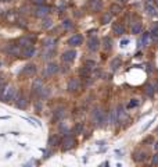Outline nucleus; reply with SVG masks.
<instances>
[{"label":"nucleus","instance_id":"obj_17","mask_svg":"<svg viewBox=\"0 0 158 167\" xmlns=\"http://www.w3.org/2000/svg\"><path fill=\"white\" fill-rule=\"evenodd\" d=\"M53 116H54V120H61L64 116H65V109H64L63 106H60V107L54 109V113H53Z\"/></svg>","mask_w":158,"mask_h":167},{"label":"nucleus","instance_id":"obj_45","mask_svg":"<svg viewBox=\"0 0 158 167\" xmlns=\"http://www.w3.org/2000/svg\"><path fill=\"white\" fill-rule=\"evenodd\" d=\"M117 3H121V4H124V3H126L128 0H115Z\"/></svg>","mask_w":158,"mask_h":167},{"label":"nucleus","instance_id":"obj_13","mask_svg":"<svg viewBox=\"0 0 158 167\" xmlns=\"http://www.w3.org/2000/svg\"><path fill=\"white\" fill-rule=\"evenodd\" d=\"M43 87V80L42 78H35L33 82H32V92L35 95H38V92L40 91V88Z\"/></svg>","mask_w":158,"mask_h":167},{"label":"nucleus","instance_id":"obj_36","mask_svg":"<svg viewBox=\"0 0 158 167\" xmlns=\"http://www.w3.org/2000/svg\"><path fill=\"white\" fill-rule=\"evenodd\" d=\"M85 65L89 67L90 70H93V68H96V61H93V60H86V61H85Z\"/></svg>","mask_w":158,"mask_h":167},{"label":"nucleus","instance_id":"obj_1","mask_svg":"<svg viewBox=\"0 0 158 167\" xmlns=\"http://www.w3.org/2000/svg\"><path fill=\"white\" fill-rule=\"evenodd\" d=\"M16 97V88L10 84H3L0 87V100L3 102H10L14 100Z\"/></svg>","mask_w":158,"mask_h":167},{"label":"nucleus","instance_id":"obj_8","mask_svg":"<svg viewBox=\"0 0 158 167\" xmlns=\"http://www.w3.org/2000/svg\"><path fill=\"white\" fill-rule=\"evenodd\" d=\"M75 57H76V50H65L61 56V60L64 63H71L75 60Z\"/></svg>","mask_w":158,"mask_h":167},{"label":"nucleus","instance_id":"obj_21","mask_svg":"<svg viewBox=\"0 0 158 167\" xmlns=\"http://www.w3.org/2000/svg\"><path fill=\"white\" fill-rule=\"evenodd\" d=\"M103 46L105 50H111V48H112V39H111L110 36H104L103 38Z\"/></svg>","mask_w":158,"mask_h":167},{"label":"nucleus","instance_id":"obj_24","mask_svg":"<svg viewBox=\"0 0 158 167\" xmlns=\"http://www.w3.org/2000/svg\"><path fill=\"white\" fill-rule=\"evenodd\" d=\"M90 7L93 11H99L101 8V0H90Z\"/></svg>","mask_w":158,"mask_h":167},{"label":"nucleus","instance_id":"obj_46","mask_svg":"<svg viewBox=\"0 0 158 167\" xmlns=\"http://www.w3.org/2000/svg\"><path fill=\"white\" fill-rule=\"evenodd\" d=\"M154 148H155V149H157V151H158V141H157V142H155V145H154Z\"/></svg>","mask_w":158,"mask_h":167},{"label":"nucleus","instance_id":"obj_15","mask_svg":"<svg viewBox=\"0 0 158 167\" xmlns=\"http://www.w3.org/2000/svg\"><path fill=\"white\" fill-rule=\"evenodd\" d=\"M87 49L92 50V52H96L99 49V39L96 36H92L90 39L87 40Z\"/></svg>","mask_w":158,"mask_h":167},{"label":"nucleus","instance_id":"obj_16","mask_svg":"<svg viewBox=\"0 0 158 167\" xmlns=\"http://www.w3.org/2000/svg\"><path fill=\"white\" fill-rule=\"evenodd\" d=\"M36 53V50H35V48L33 46H28V48H25L21 50V56L22 57H25V59H28V57H32V56Z\"/></svg>","mask_w":158,"mask_h":167},{"label":"nucleus","instance_id":"obj_23","mask_svg":"<svg viewBox=\"0 0 158 167\" xmlns=\"http://www.w3.org/2000/svg\"><path fill=\"white\" fill-rule=\"evenodd\" d=\"M146 157H147V153H146V152L139 151L134 153V160H136V162H144Z\"/></svg>","mask_w":158,"mask_h":167},{"label":"nucleus","instance_id":"obj_42","mask_svg":"<svg viewBox=\"0 0 158 167\" xmlns=\"http://www.w3.org/2000/svg\"><path fill=\"white\" fill-rule=\"evenodd\" d=\"M32 3H35V4L40 6V4H43V3H45V0H32Z\"/></svg>","mask_w":158,"mask_h":167},{"label":"nucleus","instance_id":"obj_48","mask_svg":"<svg viewBox=\"0 0 158 167\" xmlns=\"http://www.w3.org/2000/svg\"><path fill=\"white\" fill-rule=\"evenodd\" d=\"M3 1H8V0H3Z\"/></svg>","mask_w":158,"mask_h":167},{"label":"nucleus","instance_id":"obj_7","mask_svg":"<svg viewBox=\"0 0 158 167\" xmlns=\"http://www.w3.org/2000/svg\"><path fill=\"white\" fill-rule=\"evenodd\" d=\"M67 89L70 91V92H76L80 89V81L79 78H71V80L68 81V84H67Z\"/></svg>","mask_w":158,"mask_h":167},{"label":"nucleus","instance_id":"obj_2","mask_svg":"<svg viewBox=\"0 0 158 167\" xmlns=\"http://www.w3.org/2000/svg\"><path fill=\"white\" fill-rule=\"evenodd\" d=\"M92 117H93V123L96 125H103L105 123V114L104 111L100 109V107H96L93 113H92Z\"/></svg>","mask_w":158,"mask_h":167},{"label":"nucleus","instance_id":"obj_20","mask_svg":"<svg viewBox=\"0 0 158 167\" xmlns=\"http://www.w3.org/2000/svg\"><path fill=\"white\" fill-rule=\"evenodd\" d=\"M117 117H118L119 123H122V121L126 120V114H125V111H124V107H122V106H118V109H117Z\"/></svg>","mask_w":158,"mask_h":167},{"label":"nucleus","instance_id":"obj_3","mask_svg":"<svg viewBox=\"0 0 158 167\" xmlns=\"http://www.w3.org/2000/svg\"><path fill=\"white\" fill-rule=\"evenodd\" d=\"M76 145V139L74 138L72 135H65L63 138V141H61V149H63V152L65 151H70V149H72L74 146Z\"/></svg>","mask_w":158,"mask_h":167},{"label":"nucleus","instance_id":"obj_44","mask_svg":"<svg viewBox=\"0 0 158 167\" xmlns=\"http://www.w3.org/2000/svg\"><path fill=\"white\" fill-rule=\"evenodd\" d=\"M157 31H158V24H155L153 27V32H157Z\"/></svg>","mask_w":158,"mask_h":167},{"label":"nucleus","instance_id":"obj_33","mask_svg":"<svg viewBox=\"0 0 158 167\" xmlns=\"http://www.w3.org/2000/svg\"><path fill=\"white\" fill-rule=\"evenodd\" d=\"M82 130H83V124H82V123H78V124L74 127V132H75V134H80Z\"/></svg>","mask_w":158,"mask_h":167},{"label":"nucleus","instance_id":"obj_4","mask_svg":"<svg viewBox=\"0 0 158 167\" xmlns=\"http://www.w3.org/2000/svg\"><path fill=\"white\" fill-rule=\"evenodd\" d=\"M60 71V67H58V64L55 63V61H50V63L45 67V71H43V75L45 77H50V75H54L57 72Z\"/></svg>","mask_w":158,"mask_h":167},{"label":"nucleus","instance_id":"obj_49","mask_svg":"<svg viewBox=\"0 0 158 167\" xmlns=\"http://www.w3.org/2000/svg\"><path fill=\"white\" fill-rule=\"evenodd\" d=\"M0 65H1V63H0Z\"/></svg>","mask_w":158,"mask_h":167},{"label":"nucleus","instance_id":"obj_14","mask_svg":"<svg viewBox=\"0 0 158 167\" xmlns=\"http://www.w3.org/2000/svg\"><path fill=\"white\" fill-rule=\"evenodd\" d=\"M21 50L22 49L20 48V45H8V46H6V52L7 53H10V55H21Z\"/></svg>","mask_w":158,"mask_h":167},{"label":"nucleus","instance_id":"obj_39","mask_svg":"<svg viewBox=\"0 0 158 167\" xmlns=\"http://www.w3.org/2000/svg\"><path fill=\"white\" fill-rule=\"evenodd\" d=\"M153 164H158V153L153 156Z\"/></svg>","mask_w":158,"mask_h":167},{"label":"nucleus","instance_id":"obj_29","mask_svg":"<svg viewBox=\"0 0 158 167\" xmlns=\"http://www.w3.org/2000/svg\"><path fill=\"white\" fill-rule=\"evenodd\" d=\"M90 71H92V70H90L89 67H86V65H83V67H82V68L79 70V74H80L82 77H85V78H87V75L90 74Z\"/></svg>","mask_w":158,"mask_h":167},{"label":"nucleus","instance_id":"obj_19","mask_svg":"<svg viewBox=\"0 0 158 167\" xmlns=\"http://www.w3.org/2000/svg\"><path fill=\"white\" fill-rule=\"evenodd\" d=\"M112 31L117 35H122V33H125V27L122 24H119V22H115V24L112 25Z\"/></svg>","mask_w":158,"mask_h":167},{"label":"nucleus","instance_id":"obj_18","mask_svg":"<svg viewBox=\"0 0 158 167\" xmlns=\"http://www.w3.org/2000/svg\"><path fill=\"white\" fill-rule=\"evenodd\" d=\"M53 55H54V49L43 48V50H42V59H43V60H50V59L53 57Z\"/></svg>","mask_w":158,"mask_h":167},{"label":"nucleus","instance_id":"obj_11","mask_svg":"<svg viewBox=\"0 0 158 167\" xmlns=\"http://www.w3.org/2000/svg\"><path fill=\"white\" fill-rule=\"evenodd\" d=\"M82 42H83V36H82L80 33H75V35H72L71 38L68 39V45H71V46H79V45H82Z\"/></svg>","mask_w":158,"mask_h":167},{"label":"nucleus","instance_id":"obj_31","mask_svg":"<svg viewBox=\"0 0 158 167\" xmlns=\"http://www.w3.org/2000/svg\"><path fill=\"white\" fill-rule=\"evenodd\" d=\"M121 10H122V8H121L119 4H112V6L110 7V11L112 13V14H118V13H121Z\"/></svg>","mask_w":158,"mask_h":167},{"label":"nucleus","instance_id":"obj_26","mask_svg":"<svg viewBox=\"0 0 158 167\" xmlns=\"http://www.w3.org/2000/svg\"><path fill=\"white\" fill-rule=\"evenodd\" d=\"M111 20H112V13L107 11V13H104L103 18H101V22L103 24H108V22H111Z\"/></svg>","mask_w":158,"mask_h":167},{"label":"nucleus","instance_id":"obj_25","mask_svg":"<svg viewBox=\"0 0 158 167\" xmlns=\"http://www.w3.org/2000/svg\"><path fill=\"white\" fill-rule=\"evenodd\" d=\"M60 143V138L57 135H51L49 138V146H57Z\"/></svg>","mask_w":158,"mask_h":167},{"label":"nucleus","instance_id":"obj_41","mask_svg":"<svg viewBox=\"0 0 158 167\" xmlns=\"http://www.w3.org/2000/svg\"><path fill=\"white\" fill-rule=\"evenodd\" d=\"M151 38H153V40H154V42H158V35H157V32H153V33H151Z\"/></svg>","mask_w":158,"mask_h":167},{"label":"nucleus","instance_id":"obj_40","mask_svg":"<svg viewBox=\"0 0 158 167\" xmlns=\"http://www.w3.org/2000/svg\"><path fill=\"white\" fill-rule=\"evenodd\" d=\"M128 43H129V39H122L121 40V46H122V48H125Z\"/></svg>","mask_w":158,"mask_h":167},{"label":"nucleus","instance_id":"obj_30","mask_svg":"<svg viewBox=\"0 0 158 167\" xmlns=\"http://www.w3.org/2000/svg\"><path fill=\"white\" fill-rule=\"evenodd\" d=\"M140 31H142V24L140 22H134L132 25V33H140Z\"/></svg>","mask_w":158,"mask_h":167},{"label":"nucleus","instance_id":"obj_38","mask_svg":"<svg viewBox=\"0 0 158 167\" xmlns=\"http://www.w3.org/2000/svg\"><path fill=\"white\" fill-rule=\"evenodd\" d=\"M137 104H139V100H137V99H132V100L129 102V104H128V107L132 109V107H136Z\"/></svg>","mask_w":158,"mask_h":167},{"label":"nucleus","instance_id":"obj_43","mask_svg":"<svg viewBox=\"0 0 158 167\" xmlns=\"http://www.w3.org/2000/svg\"><path fill=\"white\" fill-rule=\"evenodd\" d=\"M64 68H63V72H67L68 71V70H70V68H68V65H67V64H65V65H63Z\"/></svg>","mask_w":158,"mask_h":167},{"label":"nucleus","instance_id":"obj_47","mask_svg":"<svg viewBox=\"0 0 158 167\" xmlns=\"http://www.w3.org/2000/svg\"><path fill=\"white\" fill-rule=\"evenodd\" d=\"M1 82H3V78H1V75H0V84H1Z\"/></svg>","mask_w":158,"mask_h":167},{"label":"nucleus","instance_id":"obj_28","mask_svg":"<svg viewBox=\"0 0 158 167\" xmlns=\"http://www.w3.org/2000/svg\"><path fill=\"white\" fill-rule=\"evenodd\" d=\"M38 95L40 96V97H47L49 95H50V89L46 87H42L40 88V91L38 92Z\"/></svg>","mask_w":158,"mask_h":167},{"label":"nucleus","instance_id":"obj_37","mask_svg":"<svg viewBox=\"0 0 158 167\" xmlns=\"http://www.w3.org/2000/svg\"><path fill=\"white\" fill-rule=\"evenodd\" d=\"M146 95L153 97V95H154V89H153L151 85H147V87H146Z\"/></svg>","mask_w":158,"mask_h":167},{"label":"nucleus","instance_id":"obj_22","mask_svg":"<svg viewBox=\"0 0 158 167\" xmlns=\"http://www.w3.org/2000/svg\"><path fill=\"white\" fill-rule=\"evenodd\" d=\"M121 63H122V61H121V59H119V57H117V59H114V60L111 61V64H110L111 70H112V71H117V70H118L119 67H121Z\"/></svg>","mask_w":158,"mask_h":167},{"label":"nucleus","instance_id":"obj_5","mask_svg":"<svg viewBox=\"0 0 158 167\" xmlns=\"http://www.w3.org/2000/svg\"><path fill=\"white\" fill-rule=\"evenodd\" d=\"M14 100H16V107H18V109H26L28 100H26V97L24 96V93H18V95H16Z\"/></svg>","mask_w":158,"mask_h":167},{"label":"nucleus","instance_id":"obj_12","mask_svg":"<svg viewBox=\"0 0 158 167\" xmlns=\"http://www.w3.org/2000/svg\"><path fill=\"white\" fill-rule=\"evenodd\" d=\"M55 43H57V39L53 38V36H49V38H45V39H43V48L45 49H54Z\"/></svg>","mask_w":158,"mask_h":167},{"label":"nucleus","instance_id":"obj_10","mask_svg":"<svg viewBox=\"0 0 158 167\" xmlns=\"http://www.w3.org/2000/svg\"><path fill=\"white\" fill-rule=\"evenodd\" d=\"M33 40H35L33 36H22L20 39V42H18V45H20L21 49H25V48H28V46H33Z\"/></svg>","mask_w":158,"mask_h":167},{"label":"nucleus","instance_id":"obj_6","mask_svg":"<svg viewBox=\"0 0 158 167\" xmlns=\"http://www.w3.org/2000/svg\"><path fill=\"white\" fill-rule=\"evenodd\" d=\"M49 13H50V7H49V6H43V4L38 6L36 10L33 11V14H35L36 17H39V18H45Z\"/></svg>","mask_w":158,"mask_h":167},{"label":"nucleus","instance_id":"obj_9","mask_svg":"<svg viewBox=\"0 0 158 167\" xmlns=\"http://www.w3.org/2000/svg\"><path fill=\"white\" fill-rule=\"evenodd\" d=\"M35 74H36V65L35 64H26L21 71V75H24V77H32Z\"/></svg>","mask_w":158,"mask_h":167},{"label":"nucleus","instance_id":"obj_35","mask_svg":"<svg viewBox=\"0 0 158 167\" xmlns=\"http://www.w3.org/2000/svg\"><path fill=\"white\" fill-rule=\"evenodd\" d=\"M149 39H150V33H149V32H146V33H143L142 39H140V43H142V45H146Z\"/></svg>","mask_w":158,"mask_h":167},{"label":"nucleus","instance_id":"obj_27","mask_svg":"<svg viewBox=\"0 0 158 167\" xmlns=\"http://www.w3.org/2000/svg\"><path fill=\"white\" fill-rule=\"evenodd\" d=\"M146 11H147V14H150V16H157L158 14L157 8L154 7L153 4H147V6H146Z\"/></svg>","mask_w":158,"mask_h":167},{"label":"nucleus","instance_id":"obj_32","mask_svg":"<svg viewBox=\"0 0 158 167\" xmlns=\"http://www.w3.org/2000/svg\"><path fill=\"white\" fill-rule=\"evenodd\" d=\"M42 25H43V28H50V27L53 25V21H51L50 18H43V22H42Z\"/></svg>","mask_w":158,"mask_h":167},{"label":"nucleus","instance_id":"obj_34","mask_svg":"<svg viewBox=\"0 0 158 167\" xmlns=\"http://www.w3.org/2000/svg\"><path fill=\"white\" fill-rule=\"evenodd\" d=\"M72 27H74V25H72V22L70 21V20H64L63 21V28L64 29H71Z\"/></svg>","mask_w":158,"mask_h":167}]
</instances>
